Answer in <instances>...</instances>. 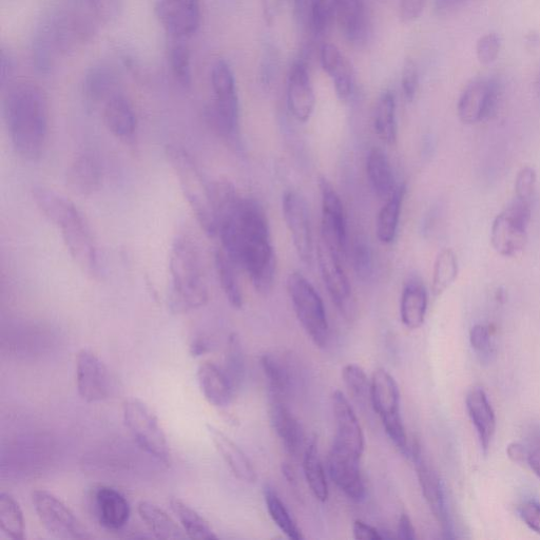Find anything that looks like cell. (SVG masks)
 I'll list each match as a JSON object with an SVG mask.
<instances>
[{
	"mask_svg": "<svg viewBox=\"0 0 540 540\" xmlns=\"http://www.w3.org/2000/svg\"><path fill=\"white\" fill-rule=\"evenodd\" d=\"M217 222L224 252L246 272L257 292L272 291L277 260L263 208L252 199L230 201L219 208Z\"/></svg>",
	"mask_w": 540,
	"mask_h": 540,
	"instance_id": "obj_1",
	"label": "cell"
},
{
	"mask_svg": "<svg viewBox=\"0 0 540 540\" xmlns=\"http://www.w3.org/2000/svg\"><path fill=\"white\" fill-rule=\"evenodd\" d=\"M4 115L14 150L27 161L41 159L48 142L49 109L40 86L24 82L9 88Z\"/></svg>",
	"mask_w": 540,
	"mask_h": 540,
	"instance_id": "obj_2",
	"label": "cell"
},
{
	"mask_svg": "<svg viewBox=\"0 0 540 540\" xmlns=\"http://www.w3.org/2000/svg\"><path fill=\"white\" fill-rule=\"evenodd\" d=\"M32 197L43 216L61 229L62 238L74 262L87 275L99 277V248L82 211L68 198L50 188L36 186L32 190Z\"/></svg>",
	"mask_w": 540,
	"mask_h": 540,
	"instance_id": "obj_3",
	"label": "cell"
},
{
	"mask_svg": "<svg viewBox=\"0 0 540 540\" xmlns=\"http://www.w3.org/2000/svg\"><path fill=\"white\" fill-rule=\"evenodd\" d=\"M169 275L167 302L172 314H188L207 304L209 288L200 248L194 239L180 235L173 240Z\"/></svg>",
	"mask_w": 540,
	"mask_h": 540,
	"instance_id": "obj_4",
	"label": "cell"
},
{
	"mask_svg": "<svg viewBox=\"0 0 540 540\" xmlns=\"http://www.w3.org/2000/svg\"><path fill=\"white\" fill-rule=\"evenodd\" d=\"M166 157L179 180L192 214L209 237L218 236L214 204V183L203 175L199 165L183 147L169 145Z\"/></svg>",
	"mask_w": 540,
	"mask_h": 540,
	"instance_id": "obj_5",
	"label": "cell"
},
{
	"mask_svg": "<svg viewBox=\"0 0 540 540\" xmlns=\"http://www.w3.org/2000/svg\"><path fill=\"white\" fill-rule=\"evenodd\" d=\"M287 292L295 314L304 331L318 347H325L330 339V324L325 306L314 285L301 273L287 278Z\"/></svg>",
	"mask_w": 540,
	"mask_h": 540,
	"instance_id": "obj_6",
	"label": "cell"
},
{
	"mask_svg": "<svg viewBox=\"0 0 540 540\" xmlns=\"http://www.w3.org/2000/svg\"><path fill=\"white\" fill-rule=\"evenodd\" d=\"M211 86L215 93V104L211 119L222 137L237 145L240 130V105L233 70L224 60H219L211 69Z\"/></svg>",
	"mask_w": 540,
	"mask_h": 540,
	"instance_id": "obj_7",
	"label": "cell"
},
{
	"mask_svg": "<svg viewBox=\"0 0 540 540\" xmlns=\"http://www.w3.org/2000/svg\"><path fill=\"white\" fill-rule=\"evenodd\" d=\"M372 408L395 447L405 457H411L412 447L400 415L398 384L384 369L376 370L372 376Z\"/></svg>",
	"mask_w": 540,
	"mask_h": 540,
	"instance_id": "obj_8",
	"label": "cell"
},
{
	"mask_svg": "<svg viewBox=\"0 0 540 540\" xmlns=\"http://www.w3.org/2000/svg\"><path fill=\"white\" fill-rule=\"evenodd\" d=\"M123 417L127 429L138 445L151 457L169 467L172 461L170 446L159 419L139 399L123 403Z\"/></svg>",
	"mask_w": 540,
	"mask_h": 540,
	"instance_id": "obj_9",
	"label": "cell"
},
{
	"mask_svg": "<svg viewBox=\"0 0 540 540\" xmlns=\"http://www.w3.org/2000/svg\"><path fill=\"white\" fill-rule=\"evenodd\" d=\"M531 217V204L516 199L495 218L491 228V243L500 256L513 258L524 252L528 244Z\"/></svg>",
	"mask_w": 540,
	"mask_h": 540,
	"instance_id": "obj_10",
	"label": "cell"
},
{
	"mask_svg": "<svg viewBox=\"0 0 540 540\" xmlns=\"http://www.w3.org/2000/svg\"><path fill=\"white\" fill-rule=\"evenodd\" d=\"M32 504L42 525L53 536L61 539H90L93 536L71 509L53 493L36 490Z\"/></svg>",
	"mask_w": 540,
	"mask_h": 540,
	"instance_id": "obj_11",
	"label": "cell"
},
{
	"mask_svg": "<svg viewBox=\"0 0 540 540\" xmlns=\"http://www.w3.org/2000/svg\"><path fill=\"white\" fill-rule=\"evenodd\" d=\"M317 260L324 285L337 310L346 320H352L356 308L349 278L345 274L342 258L320 239Z\"/></svg>",
	"mask_w": 540,
	"mask_h": 540,
	"instance_id": "obj_12",
	"label": "cell"
},
{
	"mask_svg": "<svg viewBox=\"0 0 540 540\" xmlns=\"http://www.w3.org/2000/svg\"><path fill=\"white\" fill-rule=\"evenodd\" d=\"M283 217L299 259L307 266L314 261V240L307 206L298 192L288 190L282 200Z\"/></svg>",
	"mask_w": 540,
	"mask_h": 540,
	"instance_id": "obj_13",
	"label": "cell"
},
{
	"mask_svg": "<svg viewBox=\"0 0 540 540\" xmlns=\"http://www.w3.org/2000/svg\"><path fill=\"white\" fill-rule=\"evenodd\" d=\"M322 206L321 239L342 259L347 253V227L343 203L334 186L325 178L319 181Z\"/></svg>",
	"mask_w": 540,
	"mask_h": 540,
	"instance_id": "obj_14",
	"label": "cell"
},
{
	"mask_svg": "<svg viewBox=\"0 0 540 540\" xmlns=\"http://www.w3.org/2000/svg\"><path fill=\"white\" fill-rule=\"evenodd\" d=\"M500 87L495 80L476 79L467 85L457 105L462 123L473 125L486 121L496 111Z\"/></svg>",
	"mask_w": 540,
	"mask_h": 540,
	"instance_id": "obj_15",
	"label": "cell"
},
{
	"mask_svg": "<svg viewBox=\"0 0 540 540\" xmlns=\"http://www.w3.org/2000/svg\"><path fill=\"white\" fill-rule=\"evenodd\" d=\"M76 388L83 400L89 403L102 402L112 392V379L104 362L88 350L76 357Z\"/></svg>",
	"mask_w": 540,
	"mask_h": 540,
	"instance_id": "obj_16",
	"label": "cell"
},
{
	"mask_svg": "<svg viewBox=\"0 0 540 540\" xmlns=\"http://www.w3.org/2000/svg\"><path fill=\"white\" fill-rule=\"evenodd\" d=\"M411 458L415 462L421 491L427 500L430 510L442 530L446 533H451V519L445 490H443L440 477L429 462L424 459L418 443H414L412 447Z\"/></svg>",
	"mask_w": 540,
	"mask_h": 540,
	"instance_id": "obj_17",
	"label": "cell"
},
{
	"mask_svg": "<svg viewBox=\"0 0 540 540\" xmlns=\"http://www.w3.org/2000/svg\"><path fill=\"white\" fill-rule=\"evenodd\" d=\"M156 14L169 34L187 38L200 28L201 0H159Z\"/></svg>",
	"mask_w": 540,
	"mask_h": 540,
	"instance_id": "obj_18",
	"label": "cell"
},
{
	"mask_svg": "<svg viewBox=\"0 0 540 540\" xmlns=\"http://www.w3.org/2000/svg\"><path fill=\"white\" fill-rule=\"evenodd\" d=\"M336 434L333 446L361 459L365 440L357 415L349 400L341 391L332 397Z\"/></svg>",
	"mask_w": 540,
	"mask_h": 540,
	"instance_id": "obj_19",
	"label": "cell"
},
{
	"mask_svg": "<svg viewBox=\"0 0 540 540\" xmlns=\"http://www.w3.org/2000/svg\"><path fill=\"white\" fill-rule=\"evenodd\" d=\"M287 107L300 123L310 121L316 107V95L310 72L303 60L295 62L287 80Z\"/></svg>",
	"mask_w": 540,
	"mask_h": 540,
	"instance_id": "obj_20",
	"label": "cell"
},
{
	"mask_svg": "<svg viewBox=\"0 0 540 540\" xmlns=\"http://www.w3.org/2000/svg\"><path fill=\"white\" fill-rule=\"evenodd\" d=\"M327 469L335 485L351 500L365 497V486L360 471V458L332 445L327 457Z\"/></svg>",
	"mask_w": 540,
	"mask_h": 540,
	"instance_id": "obj_21",
	"label": "cell"
},
{
	"mask_svg": "<svg viewBox=\"0 0 540 540\" xmlns=\"http://www.w3.org/2000/svg\"><path fill=\"white\" fill-rule=\"evenodd\" d=\"M102 162L96 154L85 151L73 159L66 173V182L74 194L87 197L98 191L103 183Z\"/></svg>",
	"mask_w": 540,
	"mask_h": 540,
	"instance_id": "obj_22",
	"label": "cell"
},
{
	"mask_svg": "<svg viewBox=\"0 0 540 540\" xmlns=\"http://www.w3.org/2000/svg\"><path fill=\"white\" fill-rule=\"evenodd\" d=\"M93 505L96 518L102 527L111 531L121 530L130 518L127 498L118 490L101 486L94 492Z\"/></svg>",
	"mask_w": 540,
	"mask_h": 540,
	"instance_id": "obj_23",
	"label": "cell"
},
{
	"mask_svg": "<svg viewBox=\"0 0 540 540\" xmlns=\"http://www.w3.org/2000/svg\"><path fill=\"white\" fill-rule=\"evenodd\" d=\"M335 22L347 42L359 46L368 40L370 17L363 0H338Z\"/></svg>",
	"mask_w": 540,
	"mask_h": 540,
	"instance_id": "obj_24",
	"label": "cell"
},
{
	"mask_svg": "<svg viewBox=\"0 0 540 540\" xmlns=\"http://www.w3.org/2000/svg\"><path fill=\"white\" fill-rule=\"evenodd\" d=\"M322 69L329 74L340 101H350L355 91V74L349 60L333 44H323L320 48Z\"/></svg>",
	"mask_w": 540,
	"mask_h": 540,
	"instance_id": "obj_25",
	"label": "cell"
},
{
	"mask_svg": "<svg viewBox=\"0 0 540 540\" xmlns=\"http://www.w3.org/2000/svg\"><path fill=\"white\" fill-rule=\"evenodd\" d=\"M103 118L107 129L118 140L131 143L138 131V119L130 102L117 93L104 104Z\"/></svg>",
	"mask_w": 540,
	"mask_h": 540,
	"instance_id": "obj_26",
	"label": "cell"
},
{
	"mask_svg": "<svg viewBox=\"0 0 540 540\" xmlns=\"http://www.w3.org/2000/svg\"><path fill=\"white\" fill-rule=\"evenodd\" d=\"M269 418L286 452L298 456L304 446V432L298 419L280 399H272Z\"/></svg>",
	"mask_w": 540,
	"mask_h": 540,
	"instance_id": "obj_27",
	"label": "cell"
},
{
	"mask_svg": "<svg viewBox=\"0 0 540 540\" xmlns=\"http://www.w3.org/2000/svg\"><path fill=\"white\" fill-rule=\"evenodd\" d=\"M207 431L231 473L246 484H255L257 481L256 470L252 461L248 459L237 443L211 424H207Z\"/></svg>",
	"mask_w": 540,
	"mask_h": 540,
	"instance_id": "obj_28",
	"label": "cell"
},
{
	"mask_svg": "<svg viewBox=\"0 0 540 540\" xmlns=\"http://www.w3.org/2000/svg\"><path fill=\"white\" fill-rule=\"evenodd\" d=\"M200 389L205 399L216 408H227L236 392L224 370L214 362H203L197 373Z\"/></svg>",
	"mask_w": 540,
	"mask_h": 540,
	"instance_id": "obj_29",
	"label": "cell"
},
{
	"mask_svg": "<svg viewBox=\"0 0 540 540\" xmlns=\"http://www.w3.org/2000/svg\"><path fill=\"white\" fill-rule=\"evenodd\" d=\"M467 409L477 431L480 446L487 454L496 432V417L484 390L473 388L469 392Z\"/></svg>",
	"mask_w": 540,
	"mask_h": 540,
	"instance_id": "obj_30",
	"label": "cell"
},
{
	"mask_svg": "<svg viewBox=\"0 0 540 540\" xmlns=\"http://www.w3.org/2000/svg\"><path fill=\"white\" fill-rule=\"evenodd\" d=\"M428 292L424 285L412 280L403 287L400 299V318L409 330H418L426 320Z\"/></svg>",
	"mask_w": 540,
	"mask_h": 540,
	"instance_id": "obj_31",
	"label": "cell"
},
{
	"mask_svg": "<svg viewBox=\"0 0 540 540\" xmlns=\"http://www.w3.org/2000/svg\"><path fill=\"white\" fill-rule=\"evenodd\" d=\"M366 173L377 197L387 201L397 186L389 158L382 149L374 147L369 152Z\"/></svg>",
	"mask_w": 540,
	"mask_h": 540,
	"instance_id": "obj_32",
	"label": "cell"
},
{
	"mask_svg": "<svg viewBox=\"0 0 540 540\" xmlns=\"http://www.w3.org/2000/svg\"><path fill=\"white\" fill-rule=\"evenodd\" d=\"M138 512L148 529L157 538L165 540L185 538L183 528L158 505L143 500L138 505Z\"/></svg>",
	"mask_w": 540,
	"mask_h": 540,
	"instance_id": "obj_33",
	"label": "cell"
},
{
	"mask_svg": "<svg viewBox=\"0 0 540 540\" xmlns=\"http://www.w3.org/2000/svg\"><path fill=\"white\" fill-rule=\"evenodd\" d=\"M407 186H397L393 195L385 201L377 218V237L382 244H392L397 236L403 201Z\"/></svg>",
	"mask_w": 540,
	"mask_h": 540,
	"instance_id": "obj_34",
	"label": "cell"
},
{
	"mask_svg": "<svg viewBox=\"0 0 540 540\" xmlns=\"http://www.w3.org/2000/svg\"><path fill=\"white\" fill-rule=\"evenodd\" d=\"M394 92L388 90L381 94L374 112V130L377 137L387 145L397 142L398 126Z\"/></svg>",
	"mask_w": 540,
	"mask_h": 540,
	"instance_id": "obj_35",
	"label": "cell"
},
{
	"mask_svg": "<svg viewBox=\"0 0 540 540\" xmlns=\"http://www.w3.org/2000/svg\"><path fill=\"white\" fill-rule=\"evenodd\" d=\"M117 88V74L108 66H94L85 76L84 92L93 103H106L111 96L119 93Z\"/></svg>",
	"mask_w": 540,
	"mask_h": 540,
	"instance_id": "obj_36",
	"label": "cell"
},
{
	"mask_svg": "<svg viewBox=\"0 0 540 540\" xmlns=\"http://www.w3.org/2000/svg\"><path fill=\"white\" fill-rule=\"evenodd\" d=\"M303 471L308 486L320 503H325L330 496L323 462L320 458L317 441L313 439L307 446L303 457Z\"/></svg>",
	"mask_w": 540,
	"mask_h": 540,
	"instance_id": "obj_37",
	"label": "cell"
},
{
	"mask_svg": "<svg viewBox=\"0 0 540 540\" xmlns=\"http://www.w3.org/2000/svg\"><path fill=\"white\" fill-rule=\"evenodd\" d=\"M260 364L272 399L286 397L292 388V373L286 363L273 354H264Z\"/></svg>",
	"mask_w": 540,
	"mask_h": 540,
	"instance_id": "obj_38",
	"label": "cell"
},
{
	"mask_svg": "<svg viewBox=\"0 0 540 540\" xmlns=\"http://www.w3.org/2000/svg\"><path fill=\"white\" fill-rule=\"evenodd\" d=\"M170 508L179 519L185 534L191 539L216 540L217 534L195 509L180 498L170 499Z\"/></svg>",
	"mask_w": 540,
	"mask_h": 540,
	"instance_id": "obj_39",
	"label": "cell"
},
{
	"mask_svg": "<svg viewBox=\"0 0 540 540\" xmlns=\"http://www.w3.org/2000/svg\"><path fill=\"white\" fill-rule=\"evenodd\" d=\"M216 269L218 278L228 302L236 310H241L244 299L238 279L239 267L231 260L224 250H218L216 257Z\"/></svg>",
	"mask_w": 540,
	"mask_h": 540,
	"instance_id": "obj_40",
	"label": "cell"
},
{
	"mask_svg": "<svg viewBox=\"0 0 540 540\" xmlns=\"http://www.w3.org/2000/svg\"><path fill=\"white\" fill-rule=\"evenodd\" d=\"M264 498L269 516L273 519L276 526L289 539L302 540L304 536L300 528L275 489L266 486L264 488Z\"/></svg>",
	"mask_w": 540,
	"mask_h": 540,
	"instance_id": "obj_41",
	"label": "cell"
},
{
	"mask_svg": "<svg viewBox=\"0 0 540 540\" xmlns=\"http://www.w3.org/2000/svg\"><path fill=\"white\" fill-rule=\"evenodd\" d=\"M0 529L13 540H23L26 537L25 518L21 506L6 492L0 494Z\"/></svg>",
	"mask_w": 540,
	"mask_h": 540,
	"instance_id": "obj_42",
	"label": "cell"
},
{
	"mask_svg": "<svg viewBox=\"0 0 540 540\" xmlns=\"http://www.w3.org/2000/svg\"><path fill=\"white\" fill-rule=\"evenodd\" d=\"M342 378L347 390L362 408H372V378L358 364H347L342 370Z\"/></svg>",
	"mask_w": 540,
	"mask_h": 540,
	"instance_id": "obj_43",
	"label": "cell"
},
{
	"mask_svg": "<svg viewBox=\"0 0 540 540\" xmlns=\"http://www.w3.org/2000/svg\"><path fill=\"white\" fill-rule=\"evenodd\" d=\"M459 266L456 254L452 249H442L438 254L433 273V294L441 296L450 288L458 277Z\"/></svg>",
	"mask_w": 540,
	"mask_h": 540,
	"instance_id": "obj_44",
	"label": "cell"
},
{
	"mask_svg": "<svg viewBox=\"0 0 540 540\" xmlns=\"http://www.w3.org/2000/svg\"><path fill=\"white\" fill-rule=\"evenodd\" d=\"M223 370L237 394L245 378V358L240 337L236 333L228 338Z\"/></svg>",
	"mask_w": 540,
	"mask_h": 540,
	"instance_id": "obj_45",
	"label": "cell"
},
{
	"mask_svg": "<svg viewBox=\"0 0 540 540\" xmlns=\"http://www.w3.org/2000/svg\"><path fill=\"white\" fill-rule=\"evenodd\" d=\"M169 62L173 76L183 86L189 87L192 82L190 52L183 44L172 46Z\"/></svg>",
	"mask_w": 540,
	"mask_h": 540,
	"instance_id": "obj_46",
	"label": "cell"
},
{
	"mask_svg": "<svg viewBox=\"0 0 540 540\" xmlns=\"http://www.w3.org/2000/svg\"><path fill=\"white\" fill-rule=\"evenodd\" d=\"M338 0H314L312 14V32L321 36L325 34L336 18Z\"/></svg>",
	"mask_w": 540,
	"mask_h": 540,
	"instance_id": "obj_47",
	"label": "cell"
},
{
	"mask_svg": "<svg viewBox=\"0 0 540 540\" xmlns=\"http://www.w3.org/2000/svg\"><path fill=\"white\" fill-rule=\"evenodd\" d=\"M494 333L488 325H475L470 340L474 351L482 361H489L494 355Z\"/></svg>",
	"mask_w": 540,
	"mask_h": 540,
	"instance_id": "obj_48",
	"label": "cell"
},
{
	"mask_svg": "<svg viewBox=\"0 0 540 540\" xmlns=\"http://www.w3.org/2000/svg\"><path fill=\"white\" fill-rule=\"evenodd\" d=\"M537 183L536 170L531 166H526L519 170L515 181L516 199L531 204L535 195Z\"/></svg>",
	"mask_w": 540,
	"mask_h": 540,
	"instance_id": "obj_49",
	"label": "cell"
},
{
	"mask_svg": "<svg viewBox=\"0 0 540 540\" xmlns=\"http://www.w3.org/2000/svg\"><path fill=\"white\" fill-rule=\"evenodd\" d=\"M355 272L363 281L369 280L373 273V259L371 248L365 241L356 242L353 250Z\"/></svg>",
	"mask_w": 540,
	"mask_h": 540,
	"instance_id": "obj_50",
	"label": "cell"
},
{
	"mask_svg": "<svg viewBox=\"0 0 540 540\" xmlns=\"http://www.w3.org/2000/svg\"><path fill=\"white\" fill-rule=\"evenodd\" d=\"M501 49V38L495 33H490L479 38L476 46L477 59L482 65L493 64Z\"/></svg>",
	"mask_w": 540,
	"mask_h": 540,
	"instance_id": "obj_51",
	"label": "cell"
},
{
	"mask_svg": "<svg viewBox=\"0 0 540 540\" xmlns=\"http://www.w3.org/2000/svg\"><path fill=\"white\" fill-rule=\"evenodd\" d=\"M419 73L415 62L408 59L404 62L401 73V85L405 99L413 102L418 90Z\"/></svg>",
	"mask_w": 540,
	"mask_h": 540,
	"instance_id": "obj_52",
	"label": "cell"
},
{
	"mask_svg": "<svg viewBox=\"0 0 540 540\" xmlns=\"http://www.w3.org/2000/svg\"><path fill=\"white\" fill-rule=\"evenodd\" d=\"M426 4L427 0H400V21L405 25L416 22L421 16Z\"/></svg>",
	"mask_w": 540,
	"mask_h": 540,
	"instance_id": "obj_53",
	"label": "cell"
},
{
	"mask_svg": "<svg viewBox=\"0 0 540 540\" xmlns=\"http://www.w3.org/2000/svg\"><path fill=\"white\" fill-rule=\"evenodd\" d=\"M518 512L523 522L531 530L540 535V504L538 501H525V503L520 505Z\"/></svg>",
	"mask_w": 540,
	"mask_h": 540,
	"instance_id": "obj_54",
	"label": "cell"
},
{
	"mask_svg": "<svg viewBox=\"0 0 540 540\" xmlns=\"http://www.w3.org/2000/svg\"><path fill=\"white\" fill-rule=\"evenodd\" d=\"M314 0H294V17L299 27L312 32Z\"/></svg>",
	"mask_w": 540,
	"mask_h": 540,
	"instance_id": "obj_55",
	"label": "cell"
},
{
	"mask_svg": "<svg viewBox=\"0 0 540 540\" xmlns=\"http://www.w3.org/2000/svg\"><path fill=\"white\" fill-rule=\"evenodd\" d=\"M526 447L528 450L527 466L540 478V431L532 435Z\"/></svg>",
	"mask_w": 540,
	"mask_h": 540,
	"instance_id": "obj_56",
	"label": "cell"
},
{
	"mask_svg": "<svg viewBox=\"0 0 540 540\" xmlns=\"http://www.w3.org/2000/svg\"><path fill=\"white\" fill-rule=\"evenodd\" d=\"M353 533L358 540H381L387 538L378 529L359 519L354 523Z\"/></svg>",
	"mask_w": 540,
	"mask_h": 540,
	"instance_id": "obj_57",
	"label": "cell"
},
{
	"mask_svg": "<svg viewBox=\"0 0 540 540\" xmlns=\"http://www.w3.org/2000/svg\"><path fill=\"white\" fill-rule=\"evenodd\" d=\"M397 534L398 538L403 540H415L417 538L412 520L407 514H401Z\"/></svg>",
	"mask_w": 540,
	"mask_h": 540,
	"instance_id": "obj_58",
	"label": "cell"
},
{
	"mask_svg": "<svg viewBox=\"0 0 540 540\" xmlns=\"http://www.w3.org/2000/svg\"><path fill=\"white\" fill-rule=\"evenodd\" d=\"M509 458L518 465L527 466L528 450L526 445L519 442H513L507 449Z\"/></svg>",
	"mask_w": 540,
	"mask_h": 540,
	"instance_id": "obj_59",
	"label": "cell"
},
{
	"mask_svg": "<svg viewBox=\"0 0 540 540\" xmlns=\"http://www.w3.org/2000/svg\"><path fill=\"white\" fill-rule=\"evenodd\" d=\"M283 0H262L264 17L268 24H273L278 16Z\"/></svg>",
	"mask_w": 540,
	"mask_h": 540,
	"instance_id": "obj_60",
	"label": "cell"
},
{
	"mask_svg": "<svg viewBox=\"0 0 540 540\" xmlns=\"http://www.w3.org/2000/svg\"><path fill=\"white\" fill-rule=\"evenodd\" d=\"M0 82H2V86H6V84L10 81L11 76L14 71L13 62L11 59L10 54H7L5 50L2 52V57H0Z\"/></svg>",
	"mask_w": 540,
	"mask_h": 540,
	"instance_id": "obj_61",
	"label": "cell"
},
{
	"mask_svg": "<svg viewBox=\"0 0 540 540\" xmlns=\"http://www.w3.org/2000/svg\"><path fill=\"white\" fill-rule=\"evenodd\" d=\"M210 342L204 337H197L190 344V354L194 357H201L210 352Z\"/></svg>",
	"mask_w": 540,
	"mask_h": 540,
	"instance_id": "obj_62",
	"label": "cell"
},
{
	"mask_svg": "<svg viewBox=\"0 0 540 540\" xmlns=\"http://www.w3.org/2000/svg\"><path fill=\"white\" fill-rule=\"evenodd\" d=\"M536 89H537V92L540 96V70H539V73L537 75V80H536Z\"/></svg>",
	"mask_w": 540,
	"mask_h": 540,
	"instance_id": "obj_63",
	"label": "cell"
}]
</instances>
